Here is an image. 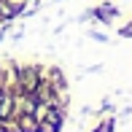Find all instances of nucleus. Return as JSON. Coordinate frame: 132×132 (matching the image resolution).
Returning a JSON list of instances; mask_svg holds the SVG:
<instances>
[{"mask_svg": "<svg viewBox=\"0 0 132 132\" xmlns=\"http://www.w3.org/2000/svg\"><path fill=\"white\" fill-rule=\"evenodd\" d=\"M121 35H127V38H132V24H127V27H124V30H121Z\"/></svg>", "mask_w": 132, "mask_h": 132, "instance_id": "obj_2", "label": "nucleus"}, {"mask_svg": "<svg viewBox=\"0 0 132 132\" xmlns=\"http://www.w3.org/2000/svg\"><path fill=\"white\" fill-rule=\"evenodd\" d=\"M111 129H113V124H111V121H108V124H103V127H100L97 132H111Z\"/></svg>", "mask_w": 132, "mask_h": 132, "instance_id": "obj_1", "label": "nucleus"}]
</instances>
